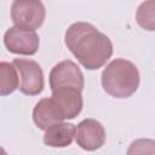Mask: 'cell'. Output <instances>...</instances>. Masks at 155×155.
I'll list each match as a JSON object with an SVG mask.
<instances>
[{"label":"cell","mask_w":155,"mask_h":155,"mask_svg":"<svg viewBox=\"0 0 155 155\" xmlns=\"http://www.w3.org/2000/svg\"><path fill=\"white\" fill-rule=\"evenodd\" d=\"M64 42L79 63L88 69L102 68L113 54V42L87 22L73 23L65 31Z\"/></svg>","instance_id":"cell-1"},{"label":"cell","mask_w":155,"mask_h":155,"mask_svg":"<svg viewBox=\"0 0 155 155\" xmlns=\"http://www.w3.org/2000/svg\"><path fill=\"white\" fill-rule=\"evenodd\" d=\"M139 71L134 63L124 58L113 59L102 71L103 90L114 98L131 97L139 87Z\"/></svg>","instance_id":"cell-2"},{"label":"cell","mask_w":155,"mask_h":155,"mask_svg":"<svg viewBox=\"0 0 155 155\" xmlns=\"http://www.w3.org/2000/svg\"><path fill=\"white\" fill-rule=\"evenodd\" d=\"M46 10L38 0H16L11 5V19L15 27L35 31L45 21Z\"/></svg>","instance_id":"cell-3"},{"label":"cell","mask_w":155,"mask_h":155,"mask_svg":"<svg viewBox=\"0 0 155 155\" xmlns=\"http://www.w3.org/2000/svg\"><path fill=\"white\" fill-rule=\"evenodd\" d=\"M12 64L16 67L21 85L19 91L27 96H38L44 90V73L39 63L28 58H15Z\"/></svg>","instance_id":"cell-4"},{"label":"cell","mask_w":155,"mask_h":155,"mask_svg":"<svg viewBox=\"0 0 155 155\" xmlns=\"http://www.w3.org/2000/svg\"><path fill=\"white\" fill-rule=\"evenodd\" d=\"M48 81L51 91L59 87H75L82 91L85 86L82 71L78 64L70 59H65L56 64L50 71Z\"/></svg>","instance_id":"cell-5"},{"label":"cell","mask_w":155,"mask_h":155,"mask_svg":"<svg viewBox=\"0 0 155 155\" xmlns=\"http://www.w3.org/2000/svg\"><path fill=\"white\" fill-rule=\"evenodd\" d=\"M4 44L11 53L33 56L39 50L40 39L36 31L11 27L4 34Z\"/></svg>","instance_id":"cell-6"},{"label":"cell","mask_w":155,"mask_h":155,"mask_svg":"<svg viewBox=\"0 0 155 155\" xmlns=\"http://www.w3.org/2000/svg\"><path fill=\"white\" fill-rule=\"evenodd\" d=\"M75 142L81 149L94 151L104 145L105 130L99 121L94 119H85L76 127Z\"/></svg>","instance_id":"cell-7"},{"label":"cell","mask_w":155,"mask_h":155,"mask_svg":"<svg viewBox=\"0 0 155 155\" xmlns=\"http://www.w3.org/2000/svg\"><path fill=\"white\" fill-rule=\"evenodd\" d=\"M51 92V98L58 104L65 120L74 119L81 113L84 105L81 90L75 87H59Z\"/></svg>","instance_id":"cell-8"},{"label":"cell","mask_w":155,"mask_h":155,"mask_svg":"<svg viewBox=\"0 0 155 155\" xmlns=\"http://www.w3.org/2000/svg\"><path fill=\"white\" fill-rule=\"evenodd\" d=\"M64 115L58 104L50 97L40 99L33 109V121L38 128L46 131L56 124L63 122Z\"/></svg>","instance_id":"cell-9"},{"label":"cell","mask_w":155,"mask_h":155,"mask_svg":"<svg viewBox=\"0 0 155 155\" xmlns=\"http://www.w3.org/2000/svg\"><path fill=\"white\" fill-rule=\"evenodd\" d=\"M76 133V127L69 122H61L51 126L45 131L44 143L51 148H65L69 147Z\"/></svg>","instance_id":"cell-10"},{"label":"cell","mask_w":155,"mask_h":155,"mask_svg":"<svg viewBox=\"0 0 155 155\" xmlns=\"http://www.w3.org/2000/svg\"><path fill=\"white\" fill-rule=\"evenodd\" d=\"M0 94L1 96H8L12 92H15L17 88H19V75L16 69V67L12 63L8 62H1L0 63Z\"/></svg>","instance_id":"cell-11"},{"label":"cell","mask_w":155,"mask_h":155,"mask_svg":"<svg viewBox=\"0 0 155 155\" xmlns=\"http://www.w3.org/2000/svg\"><path fill=\"white\" fill-rule=\"evenodd\" d=\"M138 25L148 31H155V0L143 1L136 12Z\"/></svg>","instance_id":"cell-12"},{"label":"cell","mask_w":155,"mask_h":155,"mask_svg":"<svg viewBox=\"0 0 155 155\" xmlns=\"http://www.w3.org/2000/svg\"><path fill=\"white\" fill-rule=\"evenodd\" d=\"M126 155H155V140L149 138H139L133 140Z\"/></svg>","instance_id":"cell-13"}]
</instances>
